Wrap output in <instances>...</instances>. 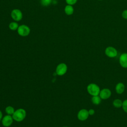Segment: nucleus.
<instances>
[{
  "instance_id": "1",
  "label": "nucleus",
  "mask_w": 127,
  "mask_h": 127,
  "mask_svg": "<svg viewBox=\"0 0 127 127\" xmlns=\"http://www.w3.org/2000/svg\"><path fill=\"white\" fill-rule=\"evenodd\" d=\"M26 112L23 109H18L14 111L13 114L12 115L14 120L16 122H20L22 121L26 117Z\"/></svg>"
},
{
  "instance_id": "2",
  "label": "nucleus",
  "mask_w": 127,
  "mask_h": 127,
  "mask_svg": "<svg viewBox=\"0 0 127 127\" xmlns=\"http://www.w3.org/2000/svg\"><path fill=\"white\" fill-rule=\"evenodd\" d=\"M100 90V87L94 83H90L87 86V92L92 96L99 95Z\"/></svg>"
},
{
  "instance_id": "3",
  "label": "nucleus",
  "mask_w": 127,
  "mask_h": 127,
  "mask_svg": "<svg viewBox=\"0 0 127 127\" xmlns=\"http://www.w3.org/2000/svg\"><path fill=\"white\" fill-rule=\"evenodd\" d=\"M17 30L18 34L22 37H26L30 33V28L25 24H22L19 26Z\"/></svg>"
},
{
  "instance_id": "4",
  "label": "nucleus",
  "mask_w": 127,
  "mask_h": 127,
  "mask_svg": "<svg viewBox=\"0 0 127 127\" xmlns=\"http://www.w3.org/2000/svg\"><path fill=\"white\" fill-rule=\"evenodd\" d=\"M105 54L106 56L110 58H114L117 56L118 51L117 49L112 46H108L105 50Z\"/></svg>"
},
{
  "instance_id": "5",
  "label": "nucleus",
  "mask_w": 127,
  "mask_h": 127,
  "mask_svg": "<svg viewBox=\"0 0 127 127\" xmlns=\"http://www.w3.org/2000/svg\"><path fill=\"white\" fill-rule=\"evenodd\" d=\"M11 17L14 21H19L22 19L23 14L20 9H14L11 12Z\"/></svg>"
},
{
  "instance_id": "6",
  "label": "nucleus",
  "mask_w": 127,
  "mask_h": 127,
  "mask_svg": "<svg viewBox=\"0 0 127 127\" xmlns=\"http://www.w3.org/2000/svg\"><path fill=\"white\" fill-rule=\"evenodd\" d=\"M67 66L64 63L60 64L56 67V72L58 75L61 76L64 75L67 71Z\"/></svg>"
},
{
  "instance_id": "7",
  "label": "nucleus",
  "mask_w": 127,
  "mask_h": 127,
  "mask_svg": "<svg viewBox=\"0 0 127 127\" xmlns=\"http://www.w3.org/2000/svg\"><path fill=\"white\" fill-rule=\"evenodd\" d=\"M112 95V92L109 88H105L100 90L99 96L102 100H106L109 99Z\"/></svg>"
},
{
  "instance_id": "8",
  "label": "nucleus",
  "mask_w": 127,
  "mask_h": 127,
  "mask_svg": "<svg viewBox=\"0 0 127 127\" xmlns=\"http://www.w3.org/2000/svg\"><path fill=\"white\" fill-rule=\"evenodd\" d=\"M89 116L88 110L85 109H82L78 112L77 118L81 121H84L88 119Z\"/></svg>"
},
{
  "instance_id": "9",
  "label": "nucleus",
  "mask_w": 127,
  "mask_h": 127,
  "mask_svg": "<svg viewBox=\"0 0 127 127\" xmlns=\"http://www.w3.org/2000/svg\"><path fill=\"white\" fill-rule=\"evenodd\" d=\"M13 119L12 116L9 115H7L2 118L1 123L2 125L5 127H8L11 125L13 123Z\"/></svg>"
},
{
  "instance_id": "10",
  "label": "nucleus",
  "mask_w": 127,
  "mask_h": 127,
  "mask_svg": "<svg viewBox=\"0 0 127 127\" xmlns=\"http://www.w3.org/2000/svg\"><path fill=\"white\" fill-rule=\"evenodd\" d=\"M119 61L120 65L122 67L127 68V53L122 54L119 57Z\"/></svg>"
},
{
  "instance_id": "11",
  "label": "nucleus",
  "mask_w": 127,
  "mask_h": 127,
  "mask_svg": "<svg viewBox=\"0 0 127 127\" xmlns=\"http://www.w3.org/2000/svg\"><path fill=\"white\" fill-rule=\"evenodd\" d=\"M125 89V86L122 82L118 83L115 86V90L117 94H122Z\"/></svg>"
},
{
  "instance_id": "12",
  "label": "nucleus",
  "mask_w": 127,
  "mask_h": 127,
  "mask_svg": "<svg viewBox=\"0 0 127 127\" xmlns=\"http://www.w3.org/2000/svg\"><path fill=\"white\" fill-rule=\"evenodd\" d=\"M64 11L65 13L67 15H72L74 12V8L71 5L67 4L64 9Z\"/></svg>"
},
{
  "instance_id": "13",
  "label": "nucleus",
  "mask_w": 127,
  "mask_h": 127,
  "mask_svg": "<svg viewBox=\"0 0 127 127\" xmlns=\"http://www.w3.org/2000/svg\"><path fill=\"white\" fill-rule=\"evenodd\" d=\"M101 98L99 96V95H96V96H92L91 98V101L92 103L94 105H98L100 104L101 102Z\"/></svg>"
},
{
  "instance_id": "14",
  "label": "nucleus",
  "mask_w": 127,
  "mask_h": 127,
  "mask_svg": "<svg viewBox=\"0 0 127 127\" xmlns=\"http://www.w3.org/2000/svg\"><path fill=\"white\" fill-rule=\"evenodd\" d=\"M123 101L119 99H116L113 102V105L116 108H119L122 107Z\"/></svg>"
},
{
  "instance_id": "15",
  "label": "nucleus",
  "mask_w": 127,
  "mask_h": 127,
  "mask_svg": "<svg viewBox=\"0 0 127 127\" xmlns=\"http://www.w3.org/2000/svg\"><path fill=\"white\" fill-rule=\"evenodd\" d=\"M19 25L16 22H11L9 24L8 27L11 30H17Z\"/></svg>"
},
{
  "instance_id": "16",
  "label": "nucleus",
  "mask_w": 127,
  "mask_h": 127,
  "mask_svg": "<svg viewBox=\"0 0 127 127\" xmlns=\"http://www.w3.org/2000/svg\"><path fill=\"white\" fill-rule=\"evenodd\" d=\"M15 110L13 107L12 106H7L5 108V112L7 114V115H12L14 112Z\"/></svg>"
},
{
  "instance_id": "17",
  "label": "nucleus",
  "mask_w": 127,
  "mask_h": 127,
  "mask_svg": "<svg viewBox=\"0 0 127 127\" xmlns=\"http://www.w3.org/2000/svg\"><path fill=\"white\" fill-rule=\"evenodd\" d=\"M52 0H40L41 4L44 6H48L52 2Z\"/></svg>"
},
{
  "instance_id": "18",
  "label": "nucleus",
  "mask_w": 127,
  "mask_h": 127,
  "mask_svg": "<svg viewBox=\"0 0 127 127\" xmlns=\"http://www.w3.org/2000/svg\"><path fill=\"white\" fill-rule=\"evenodd\" d=\"M122 107L124 111L127 113V99H126L123 101Z\"/></svg>"
},
{
  "instance_id": "19",
  "label": "nucleus",
  "mask_w": 127,
  "mask_h": 127,
  "mask_svg": "<svg viewBox=\"0 0 127 127\" xmlns=\"http://www.w3.org/2000/svg\"><path fill=\"white\" fill-rule=\"evenodd\" d=\"M65 1L67 4L73 5L77 2V0H65Z\"/></svg>"
},
{
  "instance_id": "20",
  "label": "nucleus",
  "mask_w": 127,
  "mask_h": 127,
  "mask_svg": "<svg viewBox=\"0 0 127 127\" xmlns=\"http://www.w3.org/2000/svg\"><path fill=\"white\" fill-rule=\"evenodd\" d=\"M122 16L125 19H127V9L123 11L122 13Z\"/></svg>"
},
{
  "instance_id": "21",
  "label": "nucleus",
  "mask_w": 127,
  "mask_h": 127,
  "mask_svg": "<svg viewBox=\"0 0 127 127\" xmlns=\"http://www.w3.org/2000/svg\"><path fill=\"white\" fill-rule=\"evenodd\" d=\"M95 110L93 109H90L88 110V113L90 116H92L95 114Z\"/></svg>"
},
{
  "instance_id": "22",
  "label": "nucleus",
  "mask_w": 127,
  "mask_h": 127,
  "mask_svg": "<svg viewBox=\"0 0 127 127\" xmlns=\"http://www.w3.org/2000/svg\"><path fill=\"white\" fill-rule=\"evenodd\" d=\"M2 114L1 112V111L0 110V121L2 120Z\"/></svg>"
},
{
  "instance_id": "23",
  "label": "nucleus",
  "mask_w": 127,
  "mask_h": 127,
  "mask_svg": "<svg viewBox=\"0 0 127 127\" xmlns=\"http://www.w3.org/2000/svg\"><path fill=\"white\" fill-rule=\"evenodd\" d=\"M100 0V1H101V0Z\"/></svg>"
},
{
  "instance_id": "24",
  "label": "nucleus",
  "mask_w": 127,
  "mask_h": 127,
  "mask_svg": "<svg viewBox=\"0 0 127 127\" xmlns=\"http://www.w3.org/2000/svg\"></svg>"
}]
</instances>
